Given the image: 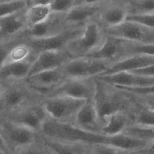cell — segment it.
Returning <instances> with one entry per match:
<instances>
[{"label": "cell", "mask_w": 154, "mask_h": 154, "mask_svg": "<svg viewBox=\"0 0 154 154\" xmlns=\"http://www.w3.org/2000/svg\"><path fill=\"white\" fill-rule=\"evenodd\" d=\"M40 138L51 154H92L93 145L60 142L41 136Z\"/></svg>", "instance_id": "23"}, {"label": "cell", "mask_w": 154, "mask_h": 154, "mask_svg": "<svg viewBox=\"0 0 154 154\" xmlns=\"http://www.w3.org/2000/svg\"><path fill=\"white\" fill-rule=\"evenodd\" d=\"M38 4L29 7L26 12L28 29H31L45 21L51 13L50 3Z\"/></svg>", "instance_id": "26"}, {"label": "cell", "mask_w": 154, "mask_h": 154, "mask_svg": "<svg viewBox=\"0 0 154 154\" xmlns=\"http://www.w3.org/2000/svg\"><path fill=\"white\" fill-rule=\"evenodd\" d=\"M106 144H97L93 146L92 154H132Z\"/></svg>", "instance_id": "37"}, {"label": "cell", "mask_w": 154, "mask_h": 154, "mask_svg": "<svg viewBox=\"0 0 154 154\" xmlns=\"http://www.w3.org/2000/svg\"><path fill=\"white\" fill-rule=\"evenodd\" d=\"M95 89L94 78H66L46 97H66L85 101H92Z\"/></svg>", "instance_id": "9"}, {"label": "cell", "mask_w": 154, "mask_h": 154, "mask_svg": "<svg viewBox=\"0 0 154 154\" xmlns=\"http://www.w3.org/2000/svg\"><path fill=\"white\" fill-rule=\"evenodd\" d=\"M0 154H6L2 149H0Z\"/></svg>", "instance_id": "40"}, {"label": "cell", "mask_w": 154, "mask_h": 154, "mask_svg": "<svg viewBox=\"0 0 154 154\" xmlns=\"http://www.w3.org/2000/svg\"><path fill=\"white\" fill-rule=\"evenodd\" d=\"M65 79L60 67L35 74L24 80L33 91L45 97Z\"/></svg>", "instance_id": "13"}, {"label": "cell", "mask_w": 154, "mask_h": 154, "mask_svg": "<svg viewBox=\"0 0 154 154\" xmlns=\"http://www.w3.org/2000/svg\"><path fill=\"white\" fill-rule=\"evenodd\" d=\"M46 138L66 143H81L94 145L106 144L108 137L84 131L72 123L55 120L48 118L39 133Z\"/></svg>", "instance_id": "2"}, {"label": "cell", "mask_w": 154, "mask_h": 154, "mask_svg": "<svg viewBox=\"0 0 154 154\" xmlns=\"http://www.w3.org/2000/svg\"><path fill=\"white\" fill-rule=\"evenodd\" d=\"M86 57L102 60L113 65L129 57L125 45V40L106 35L101 46L96 52Z\"/></svg>", "instance_id": "16"}, {"label": "cell", "mask_w": 154, "mask_h": 154, "mask_svg": "<svg viewBox=\"0 0 154 154\" xmlns=\"http://www.w3.org/2000/svg\"><path fill=\"white\" fill-rule=\"evenodd\" d=\"M0 135L10 154L38 140L39 134L0 117Z\"/></svg>", "instance_id": "5"}, {"label": "cell", "mask_w": 154, "mask_h": 154, "mask_svg": "<svg viewBox=\"0 0 154 154\" xmlns=\"http://www.w3.org/2000/svg\"><path fill=\"white\" fill-rule=\"evenodd\" d=\"M33 56L34 55L30 47L25 42L21 43L15 46L11 51L3 66L9 64L25 61Z\"/></svg>", "instance_id": "30"}, {"label": "cell", "mask_w": 154, "mask_h": 154, "mask_svg": "<svg viewBox=\"0 0 154 154\" xmlns=\"http://www.w3.org/2000/svg\"><path fill=\"white\" fill-rule=\"evenodd\" d=\"M132 123L147 127H154V109L136 101L129 112Z\"/></svg>", "instance_id": "27"}, {"label": "cell", "mask_w": 154, "mask_h": 154, "mask_svg": "<svg viewBox=\"0 0 154 154\" xmlns=\"http://www.w3.org/2000/svg\"><path fill=\"white\" fill-rule=\"evenodd\" d=\"M125 20L154 29V14L128 15Z\"/></svg>", "instance_id": "36"}, {"label": "cell", "mask_w": 154, "mask_h": 154, "mask_svg": "<svg viewBox=\"0 0 154 154\" xmlns=\"http://www.w3.org/2000/svg\"><path fill=\"white\" fill-rule=\"evenodd\" d=\"M154 144V143L140 140L122 133L119 135L108 137L106 144L121 150L133 153L147 146Z\"/></svg>", "instance_id": "25"}, {"label": "cell", "mask_w": 154, "mask_h": 154, "mask_svg": "<svg viewBox=\"0 0 154 154\" xmlns=\"http://www.w3.org/2000/svg\"><path fill=\"white\" fill-rule=\"evenodd\" d=\"M125 45L129 56H154V44H146L125 40Z\"/></svg>", "instance_id": "31"}, {"label": "cell", "mask_w": 154, "mask_h": 154, "mask_svg": "<svg viewBox=\"0 0 154 154\" xmlns=\"http://www.w3.org/2000/svg\"><path fill=\"white\" fill-rule=\"evenodd\" d=\"M125 2L128 15L154 14V0H125Z\"/></svg>", "instance_id": "28"}, {"label": "cell", "mask_w": 154, "mask_h": 154, "mask_svg": "<svg viewBox=\"0 0 154 154\" xmlns=\"http://www.w3.org/2000/svg\"><path fill=\"white\" fill-rule=\"evenodd\" d=\"M102 1L82 2L76 5L65 15V21L67 28H83L87 24L96 21Z\"/></svg>", "instance_id": "12"}, {"label": "cell", "mask_w": 154, "mask_h": 154, "mask_svg": "<svg viewBox=\"0 0 154 154\" xmlns=\"http://www.w3.org/2000/svg\"><path fill=\"white\" fill-rule=\"evenodd\" d=\"M72 124L86 132L102 135V122L93 100L84 103L76 113Z\"/></svg>", "instance_id": "18"}, {"label": "cell", "mask_w": 154, "mask_h": 154, "mask_svg": "<svg viewBox=\"0 0 154 154\" xmlns=\"http://www.w3.org/2000/svg\"><path fill=\"white\" fill-rule=\"evenodd\" d=\"M41 99L31 102L0 117L39 134L43 123L48 118L40 101Z\"/></svg>", "instance_id": "6"}, {"label": "cell", "mask_w": 154, "mask_h": 154, "mask_svg": "<svg viewBox=\"0 0 154 154\" xmlns=\"http://www.w3.org/2000/svg\"><path fill=\"white\" fill-rule=\"evenodd\" d=\"M123 133L140 140L154 143V127L132 123Z\"/></svg>", "instance_id": "29"}, {"label": "cell", "mask_w": 154, "mask_h": 154, "mask_svg": "<svg viewBox=\"0 0 154 154\" xmlns=\"http://www.w3.org/2000/svg\"><path fill=\"white\" fill-rule=\"evenodd\" d=\"M0 149H2L6 154H10L9 152L8 151L5 144L3 142L1 135H0Z\"/></svg>", "instance_id": "39"}, {"label": "cell", "mask_w": 154, "mask_h": 154, "mask_svg": "<svg viewBox=\"0 0 154 154\" xmlns=\"http://www.w3.org/2000/svg\"><path fill=\"white\" fill-rule=\"evenodd\" d=\"M2 87L1 85H0V95L1 94L2 92Z\"/></svg>", "instance_id": "41"}, {"label": "cell", "mask_w": 154, "mask_h": 154, "mask_svg": "<svg viewBox=\"0 0 154 154\" xmlns=\"http://www.w3.org/2000/svg\"><path fill=\"white\" fill-rule=\"evenodd\" d=\"M152 65H154V56H132L113 64L106 72L99 76L130 72L142 66Z\"/></svg>", "instance_id": "24"}, {"label": "cell", "mask_w": 154, "mask_h": 154, "mask_svg": "<svg viewBox=\"0 0 154 154\" xmlns=\"http://www.w3.org/2000/svg\"><path fill=\"white\" fill-rule=\"evenodd\" d=\"M27 8L26 1H0V18Z\"/></svg>", "instance_id": "32"}, {"label": "cell", "mask_w": 154, "mask_h": 154, "mask_svg": "<svg viewBox=\"0 0 154 154\" xmlns=\"http://www.w3.org/2000/svg\"><path fill=\"white\" fill-rule=\"evenodd\" d=\"M128 72L140 77L145 78L154 77V65L142 66Z\"/></svg>", "instance_id": "38"}, {"label": "cell", "mask_w": 154, "mask_h": 154, "mask_svg": "<svg viewBox=\"0 0 154 154\" xmlns=\"http://www.w3.org/2000/svg\"><path fill=\"white\" fill-rule=\"evenodd\" d=\"M2 87L0 95V116L43 98L33 91L24 80L10 83Z\"/></svg>", "instance_id": "4"}, {"label": "cell", "mask_w": 154, "mask_h": 154, "mask_svg": "<svg viewBox=\"0 0 154 154\" xmlns=\"http://www.w3.org/2000/svg\"><path fill=\"white\" fill-rule=\"evenodd\" d=\"M94 80L95 89L93 102L102 124L107 117L115 112H130L136 102L131 96L97 77Z\"/></svg>", "instance_id": "1"}, {"label": "cell", "mask_w": 154, "mask_h": 154, "mask_svg": "<svg viewBox=\"0 0 154 154\" xmlns=\"http://www.w3.org/2000/svg\"></svg>", "instance_id": "42"}, {"label": "cell", "mask_w": 154, "mask_h": 154, "mask_svg": "<svg viewBox=\"0 0 154 154\" xmlns=\"http://www.w3.org/2000/svg\"><path fill=\"white\" fill-rule=\"evenodd\" d=\"M36 57H31L25 61L9 64L0 69V85L2 87L17 81L24 80L28 76Z\"/></svg>", "instance_id": "20"}, {"label": "cell", "mask_w": 154, "mask_h": 154, "mask_svg": "<svg viewBox=\"0 0 154 154\" xmlns=\"http://www.w3.org/2000/svg\"><path fill=\"white\" fill-rule=\"evenodd\" d=\"M111 66L102 60L83 57L72 58L60 68L66 79H88L101 75Z\"/></svg>", "instance_id": "7"}, {"label": "cell", "mask_w": 154, "mask_h": 154, "mask_svg": "<svg viewBox=\"0 0 154 154\" xmlns=\"http://www.w3.org/2000/svg\"><path fill=\"white\" fill-rule=\"evenodd\" d=\"M132 123V119L128 112H115L103 120L101 134L109 137L122 134Z\"/></svg>", "instance_id": "22"}, {"label": "cell", "mask_w": 154, "mask_h": 154, "mask_svg": "<svg viewBox=\"0 0 154 154\" xmlns=\"http://www.w3.org/2000/svg\"><path fill=\"white\" fill-rule=\"evenodd\" d=\"M83 28H67L58 35L41 39H26L25 43L36 57L42 52L65 50L68 44L82 33Z\"/></svg>", "instance_id": "10"}, {"label": "cell", "mask_w": 154, "mask_h": 154, "mask_svg": "<svg viewBox=\"0 0 154 154\" xmlns=\"http://www.w3.org/2000/svg\"><path fill=\"white\" fill-rule=\"evenodd\" d=\"M26 39L21 35L8 40L0 39V69L4 65L8 55L16 46L25 43Z\"/></svg>", "instance_id": "33"}, {"label": "cell", "mask_w": 154, "mask_h": 154, "mask_svg": "<svg viewBox=\"0 0 154 154\" xmlns=\"http://www.w3.org/2000/svg\"><path fill=\"white\" fill-rule=\"evenodd\" d=\"M40 101L48 118L70 123L86 102L66 97H43Z\"/></svg>", "instance_id": "8"}, {"label": "cell", "mask_w": 154, "mask_h": 154, "mask_svg": "<svg viewBox=\"0 0 154 154\" xmlns=\"http://www.w3.org/2000/svg\"><path fill=\"white\" fill-rule=\"evenodd\" d=\"M72 58L66 50L42 52L36 57L27 77L40 72L60 68Z\"/></svg>", "instance_id": "17"}, {"label": "cell", "mask_w": 154, "mask_h": 154, "mask_svg": "<svg viewBox=\"0 0 154 154\" xmlns=\"http://www.w3.org/2000/svg\"><path fill=\"white\" fill-rule=\"evenodd\" d=\"M95 77L115 86L131 87L154 85V77H140L129 72H121L110 75H100Z\"/></svg>", "instance_id": "21"}, {"label": "cell", "mask_w": 154, "mask_h": 154, "mask_svg": "<svg viewBox=\"0 0 154 154\" xmlns=\"http://www.w3.org/2000/svg\"><path fill=\"white\" fill-rule=\"evenodd\" d=\"M82 1L83 0H51V12L66 14Z\"/></svg>", "instance_id": "34"}, {"label": "cell", "mask_w": 154, "mask_h": 154, "mask_svg": "<svg viewBox=\"0 0 154 154\" xmlns=\"http://www.w3.org/2000/svg\"><path fill=\"white\" fill-rule=\"evenodd\" d=\"M127 15L125 0H103L96 21L105 30L123 23Z\"/></svg>", "instance_id": "14"}, {"label": "cell", "mask_w": 154, "mask_h": 154, "mask_svg": "<svg viewBox=\"0 0 154 154\" xmlns=\"http://www.w3.org/2000/svg\"><path fill=\"white\" fill-rule=\"evenodd\" d=\"M106 37L105 30L96 21L87 24L82 33L72 40L66 50L73 57H86L98 50Z\"/></svg>", "instance_id": "3"}, {"label": "cell", "mask_w": 154, "mask_h": 154, "mask_svg": "<svg viewBox=\"0 0 154 154\" xmlns=\"http://www.w3.org/2000/svg\"><path fill=\"white\" fill-rule=\"evenodd\" d=\"M106 35L123 40L146 44H154V29L125 20L120 25L105 29Z\"/></svg>", "instance_id": "11"}, {"label": "cell", "mask_w": 154, "mask_h": 154, "mask_svg": "<svg viewBox=\"0 0 154 154\" xmlns=\"http://www.w3.org/2000/svg\"><path fill=\"white\" fill-rule=\"evenodd\" d=\"M63 13L51 12L44 22L31 29H27L22 34L25 39H41L54 36L67 28Z\"/></svg>", "instance_id": "15"}, {"label": "cell", "mask_w": 154, "mask_h": 154, "mask_svg": "<svg viewBox=\"0 0 154 154\" xmlns=\"http://www.w3.org/2000/svg\"><path fill=\"white\" fill-rule=\"evenodd\" d=\"M27 8L0 18V39L17 37L28 29L26 20Z\"/></svg>", "instance_id": "19"}, {"label": "cell", "mask_w": 154, "mask_h": 154, "mask_svg": "<svg viewBox=\"0 0 154 154\" xmlns=\"http://www.w3.org/2000/svg\"><path fill=\"white\" fill-rule=\"evenodd\" d=\"M16 154H51L41 140L39 136L38 140L20 149Z\"/></svg>", "instance_id": "35"}]
</instances>
